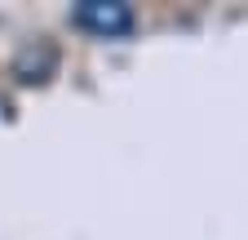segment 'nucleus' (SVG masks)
Returning a JSON list of instances; mask_svg holds the SVG:
<instances>
[{"mask_svg": "<svg viewBox=\"0 0 248 240\" xmlns=\"http://www.w3.org/2000/svg\"><path fill=\"white\" fill-rule=\"evenodd\" d=\"M76 27H84L89 36H102V40H120L133 32V9L124 5V0H80L71 9Z\"/></svg>", "mask_w": 248, "mask_h": 240, "instance_id": "nucleus-1", "label": "nucleus"}]
</instances>
